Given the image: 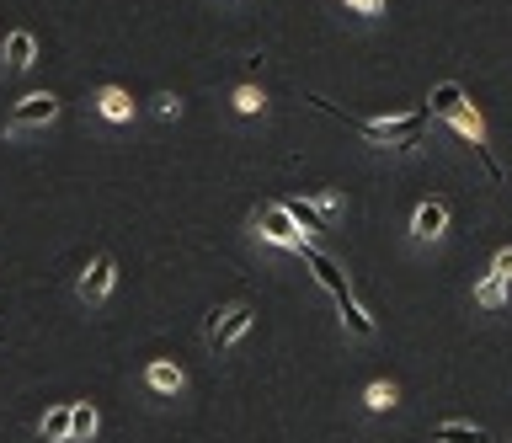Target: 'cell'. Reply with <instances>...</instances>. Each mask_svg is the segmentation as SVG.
Listing matches in <instances>:
<instances>
[{
  "instance_id": "cell-5",
  "label": "cell",
  "mask_w": 512,
  "mask_h": 443,
  "mask_svg": "<svg viewBox=\"0 0 512 443\" xmlns=\"http://www.w3.org/2000/svg\"><path fill=\"white\" fill-rule=\"evenodd\" d=\"M251 321H256V310H251V305L214 310V315H208V326H203V342L214 347V353H224V347H235L240 337H246V331H251Z\"/></svg>"
},
{
  "instance_id": "cell-13",
  "label": "cell",
  "mask_w": 512,
  "mask_h": 443,
  "mask_svg": "<svg viewBox=\"0 0 512 443\" xmlns=\"http://www.w3.org/2000/svg\"><path fill=\"white\" fill-rule=\"evenodd\" d=\"M96 427H102V411H96L91 401H75L70 406V438L64 443H86V438H96Z\"/></svg>"
},
{
  "instance_id": "cell-2",
  "label": "cell",
  "mask_w": 512,
  "mask_h": 443,
  "mask_svg": "<svg viewBox=\"0 0 512 443\" xmlns=\"http://www.w3.org/2000/svg\"><path fill=\"white\" fill-rule=\"evenodd\" d=\"M427 113L454 123V129H459V134L475 145L480 161H486V177H491V182H502V166H496V161H491V150H486V123H480V113H475L470 102H464V86H459V81H438V86H432Z\"/></svg>"
},
{
  "instance_id": "cell-20",
  "label": "cell",
  "mask_w": 512,
  "mask_h": 443,
  "mask_svg": "<svg viewBox=\"0 0 512 443\" xmlns=\"http://www.w3.org/2000/svg\"><path fill=\"white\" fill-rule=\"evenodd\" d=\"M342 6H347L358 22H374V17H384V11H390V0H342Z\"/></svg>"
},
{
  "instance_id": "cell-15",
  "label": "cell",
  "mask_w": 512,
  "mask_h": 443,
  "mask_svg": "<svg viewBox=\"0 0 512 443\" xmlns=\"http://www.w3.org/2000/svg\"><path fill=\"white\" fill-rule=\"evenodd\" d=\"M475 305L480 310H502L507 305V278H496V273L475 278Z\"/></svg>"
},
{
  "instance_id": "cell-11",
  "label": "cell",
  "mask_w": 512,
  "mask_h": 443,
  "mask_svg": "<svg viewBox=\"0 0 512 443\" xmlns=\"http://www.w3.org/2000/svg\"><path fill=\"white\" fill-rule=\"evenodd\" d=\"M283 209H288V219H294V225L304 230V241H315V235H326V230H331V219L320 214V209H315L310 198H288Z\"/></svg>"
},
{
  "instance_id": "cell-10",
  "label": "cell",
  "mask_w": 512,
  "mask_h": 443,
  "mask_svg": "<svg viewBox=\"0 0 512 443\" xmlns=\"http://www.w3.org/2000/svg\"><path fill=\"white\" fill-rule=\"evenodd\" d=\"M144 385H150L155 395H182V390H187V369H182V363H166V358H160V363H150V369H144Z\"/></svg>"
},
{
  "instance_id": "cell-8",
  "label": "cell",
  "mask_w": 512,
  "mask_h": 443,
  "mask_svg": "<svg viewBox=\"0 0 512 443\" xmlns=\"http://www.w3.org/2000/svg\"><path fill=\"white\" fill-rule=\"evenodd\" d=\"M0 65H6V75H27L32 65H38V38H32L27 27L6 33V43H0Z\"/></svg>"
},
{
  "instance_id": "cell-14",
  "label": "cell",
  "mask_w": 512,
  "mask_h": 443,
  "mask_svg": "<svg viewBox=\"0 0 512 443\" xmlns=\"http://www.w3.org/2000/svg\"><path fill=\"white\" fill-rule=\"evenodd\" d=\"M336 310H342V326H347V331H352V337H358V342H368V337H374V321H368V315H363L358 294L336 299Z\"/></svg>"
},
{
  "instance_id": "cell-6",
  "label": "cell",
  "mask_w": 512,
  "mask_h": 443,
  "mask_svg": "<svg viewBox=\"0 0 512 443\" xmlns=\"http://www.w3.org/2000/svg\"><path fill=\"white\" fill-rule=\"evenodd\" d=\"M59 118V97L54 91H32L6 113V134H27V129H48Z\"/></svg>"
},
{
  "instance_id": "cell-23",
  "label": "cell",
  "mask_w": 512,
  "mask_h": 443,
  "mask_svg": "<svg viewBox=\"0 0 512 443\" xmlns=\"http://www.w3.org/2000/svg\"><path fill=\"white\" fill-rule=\"evenodd\" d=\"M491 273L512 283V246H502V251H496V257H491Z\"/></svg>"
},
{
  "instance_id": "cell-17",
  "label": "cell",
  "mask_w": 512,
  "mask_h": 443,
  "mask_svg": "<svg viewBox=\"0 0 512 443\" xmlns=\"http://www.w3.org/2000/svg\"><path fill=\"white\" fill-rule=\"evenodd\" d=\"M38 438H43V443H64V438H70V406H54V411H43V422H38Z\"/></svg>"
},
{
  "instance_id": "cell-1",
  "label": "cell",
  "mask_w": 512,
  "mask_h": 443,
  "mask_svg": "<svg viewBox=\"0 0 512 443\" xmlns=\"http://www.w3.org/2000/svg\"><path fill=\"white\" fill-rule=\"evenodd\" d=\"M304 102H315L326 118H336V123H347L352 134H363L368 145H379V150H416L422 145V134H427V123H432V113L427 107H416V113H400V118H352V113H336L331 102H320V97H304Z\"/></svg>"
},
{
  "instance_id": "cell-22",
  "label": "cell",
  "mask_w": 512,
  "mask_h": 443,
  "mask_svg": "<svg viewBox=\"0 0 512 443\" xmlns=\"http://www.w3.org/2000/svg\"><path fill=\"white\" fill-rule=\"evenodd\" d=\"M310 203H315V209H320V214L331 219L336 209H342V193H310Z\"/></svg>"
},
{
  "instance_id": "cell-4",
  "label": "cell",
  "mask_w": 512,
  "mask_h": 443,
  "mask_svg": "<svg viewBox=\"0 0 512 443\" xmlns=\"http://www.w3.org/2000/svg\"><path fill=\"white\" fill-rule=\"evenodd\" d=\"M256 235H262V241H272V246H283V251H294V257H304V235H299V225L294 219H288V209L283 203H262V209H256Z\"/></svg>"
},
{
  "instance_id": "cell-19",
  "label": "cell",
  "mask_w": 512,
  "mask_h": 443,
  "mask_svg": "<svg viewBox=\"0 0 512 443\" xmlns=\"http://www.w3.org/2000/svg\"><path fill=\"white\" fill-rule=\"evenodd\" d=\"M262 102H267V97H262V86H251V81H246V86H235V97H230V107H235L240 118H256V113H262Z\"/></svg>"
},
{
  "instance_id": "cell-21",
  "label": "cell",
  "mask_w": 512,
  "mask_h": 443,
  "mask_svg": "<svg viewBox=\"0 0 512 443\" xmlns=\"http://www.w3.org/2000/svg\"><path fill=\"white\" fill-rule=\"evenodd\" d=\"M155 113H160V118H182V97H171V91H160V97H155Z\"/></svg>"
},
{
  "instance_id": "cell-3",
  "label": "cell",
  "mask_w": 512,
  "mask_h": 443,
  "mask_svg": "<svg viewBox=\"0 0 512 443\" xmlns=\"http://www.w3.org/2000/svg\"><path fill=\"white\" fill-rule=\"evenodd\" d=\"M112 283H118V257H112V251H96V257L80 267V278H75V299L86 310H96L112 294Z\"/></svg>"
},
{
  "instance_id": "cell-18",
  "label": "cell",
  "mask_w": 512,
  "mask_h": 443,
  "mask_svg": "<svg viewBox=\"0 0 512 443\" xmlns=\"http://www.w3.org/2000/svg\"><path fill=\"white\" fill-rule=\"evenodd\" d=\"M363 406L374 411V417H379V411H395L400 406V390L390 385V379H374V385L363 390Z\"/></svg>"
},
{
  "instance_id": "cell-16",
  "label": "cell",
  "mask_w": 512,
  "mask_h": 443,
  "mask_svg": "<svg viewBox=\"0 0 512 443\" xmlns=\"http://www.w3.org/2000/svg\"><path fill=\"white\" fill-rule=\"evenodd\" d=\"M432 443H486V427H475V422H443V427H432Z\"/></svg>"
},
{
  "instance_id": "cell-9",
  "label": "cell",
  "mask_w": 512,
  "mask_h": 443,
  "mask_svg": "<svg viewBox=\"0 0 512 443\" xmlns=\"http://www.w3.org/2000/svg\"><path fill=\"white\" fill-rule=\"evenodd\" d=\"M304 262H310V267H315V278H320V289H326L331 299H347V294H352V283H347V273H342V262H336V257H326V251H320L315 241H310V246H304Z\"/></svg>"
},
{
  "instance_id": "cell-7",
  "label": "cell",
  "mask_w": 512,
  "mask_h": 443,
  "mask_svg": "<svg viewBox=\"0 0 512 443\" xmlns=\"http://www.w3.org/2000/svg\"><path fill=\"white\" fill-rule=\"evenodd\" d=\"M443 235H448V203H443V198L416 203V214H411V241H416V246H438Z\"/></svg>"
},
{
  "instance_id": "cell-12",
  "label": "cell",
  "mask_w": 512,
  "mask_h": 443,
  "mask_svg": "<svg viewBox=\"0 0 512 443\" xmlns=\"http://www.w3.org/2000/svg\"><path fill=\"white\" fill-rule=\"evenodd\" d=\"M96 113H102L107 123H128L134 118V97H128L123 86H102L96 91Z\"/></svg>"
}]
</instances>
